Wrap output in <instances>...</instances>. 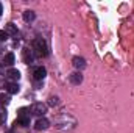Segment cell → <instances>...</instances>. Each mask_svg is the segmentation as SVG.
Listing matches in <instances>:
<instances>
[{
  "mask_svg": "<svg viewBox=\"0 0 134 133\" xmlns=\"http://www.w3.org/2000/svg\"><path fill=\"white\" fill-rule=\"evenodd\" d=\"M45 75H47V70H45V67H36V70H34L33 77L34 80H44L45 78Z\"/></svg>",
  "mask_w": 134,
  "mask_h": 133,
  "instance_id": "8992f818",
  "label": "cell"
},
{
  "mask_svg": "<svg viewBox=\"0 0 134 133\" xmlns=\"http://www.w3.org/2000/svg\"><path fill=\"white\" fill-rule=\"evenodd\" d=\"M27 111H30V110H27V108H20V110H19V117H28L30 114H28Z\"/></svg>",
  "mask_w": 134,
  "mask_h": 133,
  "instance_id": "e0dca14e",
  "label": "cell"
},
{
  "mask_svg": "<svg viewBox=\"0 0 134 133\" xmlns=\"http://www.w3.org/2000/svg\"><path fill=\"white\" fill-rule=\"evenodd\" d=\"M9 96L8 94H0V105H8L9 103Z\"/></svg>",
  "mask_w": 134,
  "mask_h": 133,
  "instance_id": "5bb4252c",
  "label": "cell"
},
{
  "mask_svg": "<svg viewBox=\"0 0 134 133\" xmlns=\"http://www.w3.org/2000/svg\"><path fill=\"white\" fill-rule=\"evenodd\" d=\"M16 125H22V127L30 125V116H28V117H19L17 122H16Z\"/></svg>",
  "mask_w": 134,
  "mask_h": 133,
  "instance_id": "4fadbf2b",
  "label": "cell"
},
{
  "mask_svg": "<svg viewBox=\"0 0 134 133\" xmlns=\"http://www.w3.org/2000/svg\"><path fill=\"white\" fill-rule=\"evenodd\" d=\"M6 77H8L9 80H13V83H14V81H17V80L20 78V72H19L17 69H9V70L6 72Z\"/></svg>",
  "mask_w": 134,
  "mask_h": 133,
  "instance_id": "ba28073f",
  "label": "cell"
},
{
  "mask_svg": "<svg viewBox=\"0 0 134 133\" xmlns=\"http://www.w3.org/2000/svg\"><path fill=\"white\" fill-rule=\"evenodd\" d=\"M5 119H6V110L3 105H0V122H3Z\"/></svg>",
  "mask_w": 134,
  "mask_h": 133,
  "instance_id": "9a60e30c",
  "label": "cell"
},
{
  "mask_svg": "<svg viewBox=\"0 0 134 133\" xmlns=\"http://www.w3.org/2000/svg\"><path fill=\"white\" fill-rule=\"evenodd\" d=\"M34 17H36V14H34V11H31V9H28V11L24 13V21L25 22H33Z\"/></svg>",
  "mask_w": 134,
  "mask_h": 133,
  "instance_id": "8fae6325",
  "label": "cell"
},
{
  "mask_svg": "<svg viewBox=\"0 0 134 133\" xmlns=\"http://www.w3.org/2000/svg\"><path fill=\"white\" fill-rule=\"evenodd\" d=\"M5 88H6L8 94H17V93H19V89H20L17 83H6V86H5Z\"/></svg>",
  "mask_w": 134,
  "mask_h": 133,
  "instance_id": "30bf717a",
  "label": "cell"
},
{
  "mask_svg": "<svg viewBox=\"0 0 134 133\" xmlns=\"http://www.w3.org/2000/svg\"><path fill=\"white\" fill-rule=\"evenodd\" d=\"M48 125H50L48 119H45V117H39V119L36 121L34 129H36V130H45V129H48Z\"/></svg>",
  "mask_w": 134,
  "mask_h": 133,
  "instance_id": "277c9868",
  "label": "cell"
},
{
  "mask_svg": "<svg viewBox=\"0 0 134 133\" xmlns=\"http://www.w3.org/2000/svg\"><path fill=\"white\" fill-rule=\"evenodd\" d=\"M72 63H73V66L76 67V69H84L86 67V60L81 58V57H73Z\"/></svg>",
  "mask_w": 134,
  "mask_h": 133,
  "instance_id": "9c48e42d",
  "label": "cell"
},
{
  "mask_svg": "<svg viewBox=\"0 0 134 133\" xmlns=\"http://www.w3.org/2000/svg\"><path fill=\"white\" fill-rule=\"evenodd\" d=\"M3 13V8H2V3H0V14Z\"/></svg>",
  "mask_w": 134,
  "mask_h": 133,
  "instance_id": "d6986e66",
  "label": "cell"
},
{
  "mask_svg": "<svg viewBox=\"0 0 134 133\" xmlns=\"http://www.w3.org/2000/svg\"><path fill=\"white\" fill-rule=\"evenodd\" d=\"M58 103H59V99H58V97H53V96H52V97L48 99V105H50V106H56Z\"/></svg>",
  "mask_w": 134,
  "mask_h": 133,
  "instance_id": "2e32d148",
  "label": "cell"
},
{
  "mask_svg": "<svg viewBox=\"0 0 134 133\" xmlns=\"http://www.w3.org/2000/svg\"><path fill=\"white\" fill-rule=\"evenodd\" d=\"M69 81L73 83V85H80V83L83 81V75H81L80 72H73V74L69 75Z\"/></svg>",
  "mask_w": 134,
  "mask_h": 133,
  "instance_id": "52a82bcc",
  "label": "cell"
},
{
  "mask_svg": "<svg viewBox=\"0 0 134 133\" xmlns=\"http://www.w3.org/2000/svg\"><path fill=\"white\" fill-rule=\"evenodd\" d=\"M6 38H8V34L5 33V30H0V42H3Z\"/></svg>",
  "mask_w": 134,
  "mask_h": 133,
  "instance_id": "ac0fdd59",
  "label": "cell"
},
{
  "mask_svg": "<svg viewBox=\"0 0 134 133\" xmlns=\"http://www.w3.org/2000/svg\"><path fill=\"white\" fill-rule=\"evenodd\" d=\"M5 33L9 34L11 38H14V39H19V32H17V28H16V25L14 24H6V27H5Z\"/></svg>",
  "mask_w": 134,
  "mask_h": 133,
  "instance_id": "3957f363",
  "label": "cell"
},
{
  "mask_svg": "<svg viewBox=\"0 0 134 133\" xmlns=\"http://www.w3.org/2000/svg\"><path fill=\"white\" fill-rule=\"evenodd\" d=\"M30 113L31 114H36V116H44L47 113V105L45 103H33L31 108H30Z\"/></svg>",
  "mask_w": 134,
  "mask_h": 133,
  "instance_id": "7a4b0ae2",
  "label": "cell"
},
{
  "mask_svg": "<svg viewBox=\"0 0 134 133\" xmlns=\"http://www.w3.org/2000/svg\"><path fill=\"white\" fill-rule=\"evenodd\" d=\"M24 61L27 64H33L34 61V52L30 49H24Z\"/></svg>",
  "mask_w": 134,
  "mask_h": 133,
  "instance_id": "5b68a950",
  "label": "cell"
},
{
  "mask_svg": "<svg viewBox=\"0 0 134 133\" xmlns=\"http://www.w3.org/2000/svg\"><path fill=\"white\" fill-rule=\"evenodd\" d=\"M33 52L37 57H47L48 55V49H47V44L42 38H36L33 41Z\"/></svg>",
  "mask_w": 134,
  "mask_h": 133,
  "instance_id": "6da1fadb",
  "label": "cell"
},
{
  "mask_svg": "<svg viewBox=\"0 0 134 133\" xmlns=\"http://www.w3.org/2000/svg\"><path fill=\"white\" fill-rule=\"evenodd\" d=\"M3 63L6 66H13L14 64V53H6L5 58H3Z\"/></svg>",
  "mask_w": 134,
  "mask_h": 133,
  "instance_id": "7c38bea8",
  "label": "cell"
}]
</instances>
